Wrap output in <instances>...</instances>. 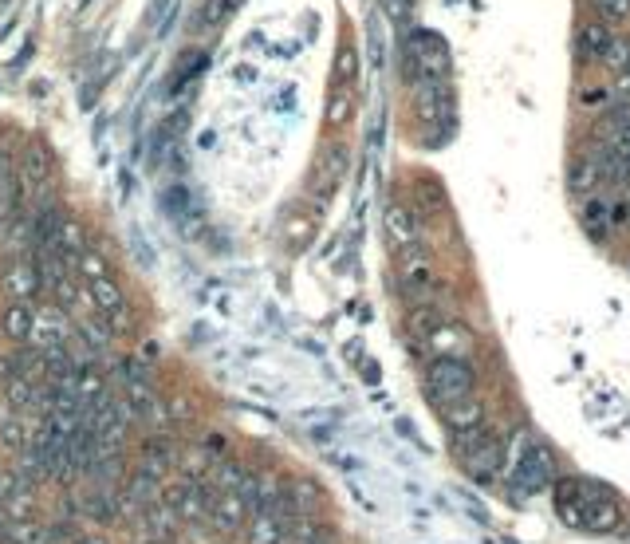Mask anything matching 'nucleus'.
<instances>
[{
    "label": "nucleus",
    "mask_w": 630,
    "mask_h": 544,
    "mask_svg": "<svg viewBox=\"0 0 630 544\" xmlns=\"http://www.w3.org/2000/svg\"><path fill=\"white\" fill-rule=\"evenodd\" d=\"M241 4H245V0H229V8H241Z\"/></svg>",
    "instance_id": "38"
},
{
    "label": "nucleus",
    "mask_w": 630,
    "mask_h": 544,
    "mask_svg": "<svg viewBox=\"0 0 630 544\" xmlns=\"http://www.w3.org/2000/svg\"><path fill=\"white\" fill-rule=\"evenodd\" d=\"M441 418H445L449 434H461V430H469V426H481V422H485V403L473 395V399H465V403H457V407L441 410Z\"/></svg>",
    "instance_id": "18"
},
{
    "label": "nucleus",
    "mask_w": 630,
    "mask_h": 544,
    "mask_svg": "<svg viewBox=\"0 0 630 544\" xmlns=\"http://www.w3.org/2000/svg\"><path fill=\"white\" fill-rule=\"evenodd\" d=\"M115 375L123 379V387H154V371H150L146 359H138V355L115 359Z\"/></svg>",
    "instance_id": "21"
},
{
    "label": "nucleus",
    "mask_w": 630,
    "mask_h": 544,
    "mask_svg": "<svg viewBox=\"0 0 630 544\" xmlns=\"http://www.w3.org/2000/svg\"><path fill=\"white\" fill-rule=\"evenodd\" d=\"M36 501H40V489H32V485H16V493L4 501L8 521H32V517H36Z\"/></svg>",
    "instance_id": "20"
},
{
    "label": "nucleus",
    "mask_w": 630,
    "mask_h": 544,
    "mask_svg": "<svg viewBox=\"0 0 630 544\" xmlns=\"http://www.w3.org/2000/svg\"><path fill=\"white\" fill-rule=\"evenodd\" d=\"M79 521H91L99 529L119 525V489H87L79 497Z\"/></svg>",
    "instance_id": "12"
},
{
    "label": "nucleus",
    "mask_w": 630,
    "mask_h": 544,
    "mask_svg": "<svg viewBox=\"0 0 630 544\" xmlns=\"http://www.w3.org/2000/svg\"><path fill=\"white\" fill-rule=\"evenodd\" d=\"M229 12H233V8H229V0H201V8L193 12L189 28H193V32H209V28H217Z\"/></svg>",
    "instance_id": "22"
},
{
    "label": "nucleus",
    "mask_w": 630,
    "mask_h": 544,
    "mask_svg": "<svg viewBox=\"0 0 630 544\" xmlns=\"http://www.w3.org/2000/svg\"><path fill=\"white\" fill-rule=\"evenodd\" d=\"M75 336V324H71V312H63L60 304H40L36 308V328H32V347H63V343Z\"/></svg>",
    "instance_id": "8"
},
{
    "label": "nucleus",
    "mask_w": 630,
    "mask_h": 544,
    "mask_svg": "<svg viewBox=\"0 0 630 544\" xmlns=\"http://www.w3.org/2000/svg\"><path fill=\"white\" fill-rule=\"evenodd\" d=\"M587 501H591V485L583 481H556V509L567 525H587Z\"/></svg>",
    "instance_id": "13"
},
{
    "label": "nucleus",
    "mask_w": 630,
    "mask_h": 544,
    "mask_svg": "<svg viewBox=\"0 0 630 544\" xmlns=\"http://www.w3.org/2000/svg\"><path fill=\"white\" fill-rule=\"evenodd\" d=\"M4 158H8V150H4V146H0V162H4Z\"/></svg>",
    "instance_id": "39"
},
{
    "label": "nucleus",
    "mask_w": 630,
    "mask_h": 544,
    "mask_svg": "<svg viewBox=\"0 0 630 544\" xmlns=\"http://www.w3.org/2000/svg\"><path fill=\"white\" fill-rule=\"evenodd\" d=\"M71 544H111V541H107V537H99V533H79Z\"/></svg>",
    "instance_id": "35"
},
{
    "label": "nucleus",
    "mask_w": 630,
    "mask_h": 544,
    "mask_svg": "<svg viewBox=\"0 0 630 544\" xmlns=\"http://www.w3.org/2000/svg\"><path fill=\"white\" fill-rule=\"evenodd\" d=\"M595 4L607 20H627L630 16V0H595Z\"/></svg>",
    "instance_id": "31"
},
{
    "label": "nucleus",
    "mask_w": 630,
    "mask_h": 544,
    "mask_svg": "<svg viewBox=\"0 0 630 544\" xmlns=\"http://www.w3.org/2000/svg\"><path fill=\"white\" fill-rule=\"evenodd\" d=\"M355 75H359V48L355 44H339V52H335V83L347 87V83H355Z\"/></svg>",
    "instance_id": "24"
},
{
    "label": "nucleus",
    "mask_w": 630,
    "mask_h": 544,
    "mask_svg": "<svg viewBox=\"0 0 630 544\" xmlns=\"http://www.w3.org/2000/svg\"><path fill=\"white\" fill-rule=\"evenodd\" d=\"M16 485H20V477L12 474V470H0V509H4V501L16 493Z\"/></svg>",
    "instance_id": "33"
},
{
    "label": "nucleus",
    "mask_w": 630,
    "mask_h": 544,
    "mask_svg": "<svg viewBox=\"0 0 630 544\" xmlns=\"http://www.w3.org/2000/svg\"><path fill=\"white\" fill-rule=\"evenodd\" d=\"M75 272L87 280V284H95V280H107L111 276V261L103 257V253H95V249H87L83 257H79V265H75Z\"/></svg>",
    "instance_id": "25"
},
{
    "label": "nucleus",
    "mask_w": 630,
    "mask_h": 544,
    "mask_svg": "<svg viewBox=\"0 0 630 544\" xmlns=\"http://www.w3.org/2000/svg\"><path fill=\"white\" fill-rule=\"evenodd\" d=\"M603 64L615 71V75L627 71L630 68V40H615V36H611V44H607V52H603Z\"/></svg>",
    "instance_id": "28"
},
{
    "label": "nucleus",
    "mask_w": 630,
    "mask_h": 544,
    "mask_svg": "<svg viewBox=\"0 0 630 544\" xmlns=\"http://www.w3.org/2000/svg\"><path fill=\"white\" fill-rule=\"evenodd\" d=\"M457 458H461V466H465V474L469 477H477V481H493L504 466V442L497 438V434H485L477 446H469V450L457 454Z\"/></svg>",
    "instance_id": "10"
},
{
    "label": "nucleus",
    "mask_w": 630,
    "mask_h": 544,
    "mask_svg": "<svg viewBox=\"0 0 630 544\" xmlns=\"http://www.w3.org/2000/svg\"><path fill=\"white\" fill-rule=\"evenodd\" d=\"M4 537H8V513L0 509V541H4Z\"/></svg>",
    "instance_id": "37"
},
{
    "label": "nucleus",
    "mask_w": 630,
    "mask_h": 544,
    "mask_svg": "<svg viewBox=\"0 0 630 544\" xmlns=\"http://www.w3.org/2000/svg\"><path fill=\"white\" fill-rule=\"evenodd\" d=\"M20 213V170L12 158L0 162V221Z\"/></svg>",
    "instance_id": "15"
},
{
    "label": "nucleus",
    "mask_w": 630,
    "mask_h": 544,
    "mask_svg": "<svg viewBox=\"0 0 630 544\" xmlns=\"http://www.w3.org/2000/svg\"><path fill=\"white\" fill-rule=\"evenodd\" d=\"M599 182H603V174H599L595 158H587V162H575V166H571V174H567V186H571L575 194H591Z\"/></svg>",
    "instance_id": "23"
},
{
    "label": "nucleus",
    "mask_w": 630,
    "mask_h": 544,
    "mask_svg": "<svg viewBox=\"0 0 630 544\" xmlns=\"http://www.w3.org/2000/svg\"><path fill=\"white\" fill-rule=\"evenodd\" d=\"M186 123H189V111H186V107H178V111H174V115L162 123V138H166V142H178V135L186 131Z\"/></svg>",
    "instance_id": "30"
},
{
    "label": "nucleus",
    "mask_w": 630,
    "mask_h": 544,
    "mask_svg": "<svg viewBox=\"0 0 630 544\" xmlns=\"http://www.w3.org/2000/svg\"><path fill=\"white\" fill-rule=\"evenodd\" d=\"M473 387H477V375L473 367L461 359V355H438L430 363V375H426V395L438 410H449L465 399H473Z\"/></svg>",
    "instance_id": "1"
},
{
    "label": "nucleus",
    "mask_w": 630,
    "mask_h": 544,
    "mask_svg": "<svg viewBox=\"0 0 630 544\" xmlns=\"http://www.w3.org/2000/svg\"><path fill=\"white\" fill-rule=\"evenodd\" d=\"M36 245V217L32 213H16L8 221H0V257L4 261H16V257H28Z\"/></svg>",
    "instance_id": "11"
},
{
    "label": "nucleus",
    "mask_w": 630,
    "mask_h": 544,
    "mask_svg": "<svg viewBox=\"0 0 630 544\" xmlns=\"http://www.w3.org/2000/svg\"><path fill=\"white\" fill-rule=\"evenodd\" d=\"M615 103H619V107H630V71H619V75H615Z\"/></svg>",
    "instance_id": "32"
},
{
    "label": "nucleus",
    "mask_w": 630,
    "mask_h": 544,
    "mask_svg": "<svg viewBox=\"0 0 630 544\" xmlns=\"http://www.w3.org/2000/svg\"><path fill=\"white\" fill-rule=\"evenodd\" d=\"M79 340L87 343L95 355H103V351H111V347H115V328H111V320H107L103 312H95L91 320H83V324H79Z\"/></svg>",
    "instance_id": "17"
},
{
    "label": "nucleus",
    "mask_w": 630,
    "mask_h": 544,
    "mask_svg": "<svg viewBox=\"0 0 630 544\" xmlns=\"http://www.w3.org/2000/svg\"><path fill=\"white\" fill-rule=\"evenodd\" d=\"M162 202L170 205V213H182V209H186V190H182V186H174L170 194H162Z\"/></svg>",
    "instance_id": "34"
},
{
    "label": "nucleus",
    "mask_w": 630,
    "mask_h": 544,
    "mask_svg": "<svg viewBox=\"0 0 630 544\" xmlns=\"http://www.w3.org/2000/svg\"><path fill=\"white\" fill-rule=\"evenodd\" d=\"M16 170H20V190H24V194L44 198V194L56 190V158H52V150H48L40 138H32V142L24 146Z\"/></svg>",
    "instance_id": "2"
},
{
    "label": "nucleus",
    "mask_w": 630,
    "mask_h": 544,
    "mask_svg": "<svg viewBox=\"0 0 630 544\" xmlns=\"http://www.w3.org/2000/svg\"><path fill=\"white\" fill-rule=\"evenodd\" d=\"M382 229H386V241L394 245V253H398V257H410V253H418V249H422L418 225H414L410 209H406L402 202L386 205V213H382Z\"/></svg>",
    "instance_id": "9"
},
{
    "label": "nucleus",
    "mask_w": 630,
    "mask_h": 544,
    "mask_svg": "<svg viewBox=\"0 0 630 544\" xmlns=\"http://www.w3.org/2000/svg\"><path fill=\"white\" fill-rule=\"evenodd\" d=\"M178 454H182V446H178L174 430H158V434H146V438H142V446H138V462H134V466H142L146 474H154L166 481V477L178 470Z\"/></svg>",
    "instance_id": "4"
},
{
    "label": "nucleus",
    "mask_w": 630,
    "mask_h": 544,
    "mask_svg": "<svg viewBox=\"0 0 630 544\" xmlns=\"http://www.w3.org/2000/svg\"><path fill=\"white\" fill-rule=\"evenodd\" d=\"M347 119H351V95L339 87V91L331 95V103H327V123H331V127H343Z\"/></svg>",
    "instance_id": "29"
},
{
    "label": "nucleus",
    "mask_w": 630,
    "mask_h": 544,
    "mask_svg": "<svg viewBox=\"0 0 630 544\" xmlns=\"http://www.w3.org/2000/svg\"><path fill=\"white\" fill-rule=\"evenodd\" d=\"M386 8H390L394 16H406V12H410V0H386Z\"/></svg>",
    "instance_id": "36"
},
{
    "label": "nucleus",
    "mask_w": 630,
    "mask_h": 544,
    "mask_svg": "<svg viewBox=\"0 0 630 544\" xmlns=\"http://www.w3.org/2000/svg\"><path fill=\"white\" fill-rule=\"evenodd\" d=\"M607 44H611V32L603 24H583L579 28V60H603Z\"/></svg>",
    "instance_id": "19"
},
{
    "label": "nucleus",
    "mask_w": 630,
    "mask_h": 544,
    "mask_svg": "<svg viewBox=\"0 0 630 544\" xmlns=\"http://www.w3.org/2000/svg\"><path fill=\"white\" fill-rule=\"evenodd\" d=\"M87 296H91V308H95V312H103V316H115L119 308H126V296H123V288L115 284V276L87 284Z\"/></svg>",
    "instance_id": "16"
},
{
    "label": "nucleus",
    "mask_w": 630,
    "mask_h": 544,
    "mask_svg": "<svg viewBox=\"0 0 630 544\" xmlns=\"http://www.w3.org/2000/svg\"><path fill=\"white\" fill-rule=\"evenodd\" d=\"M512 485H516V497H532V493H540L544 485H552V450L532 442V446L516 458Z\"/></svg>",
    "instance_id": "5"
},
{
    "label": "nucleus",
    "mask_w": 630,
    "mask_h": 544,
    "mask_svg": "<svg viewBox=\"0 0 630 544\" xmlns=\"http://www.w3.org/2000/svg\"><path fill=\"white\" fill-rule=\"evenodd\" d=\"M0 288H4V296L20 300V304H32L36 296H44V280H40L36 261H32V257L4 261V272H0Z\"/></svg>",
    "instance_id": "7"
},
{
    "label": "nucleus",
    "mask_w": 630,
    "mask_h": 544,
    "mask_svg": "<svg viewBox=\"0 0 630 544\" xmlns=\"http://www.w3.org/2000/svg\"><path fill=\"white\" fill-rule=\"evenodd\" d=\"M607 217H611V209H607V202L591 194V198H587V205H583V225H587V233L603 237V233H607Z\"/></svg>",
    "instance_id": "26"
},
{
    "label": "nucleus",
    "mask_w": 630,
    "mask_h": 544,
    "mask_svg": "<svg viewBox=\"0 0 630 544\" xmlns=\"http://www.w3.org/2000/svg\"><path fill=\"white\" fill-rule=\"evenodd\" d=\"M32 328H36V308L20 304V300H8L4 312H0V332L16 347H24V343H32Z\"/></svg>",
    "instance_id": "14"
},
{
    "label": "nucleus",
    "mask_w": 630,
    "mask_h": 544,
    "mask_svg": "<svg viewBox=\"0 0 630 544\" xmlns=\"http://www.w3.org/2000/svg\"><path fill=\"white\" fill-rule=\"evenodd\" d=\"M414 111L422 123H438V127H453V87L449 79H418L414 83Z\"/></svg>",
    "instance_id": "3"
},
{
    "label": "nucleus",
    "mask_w": 630,
    "mask_h": 544,
    "mask_svg": "<svg viewBox=\"0 0 630 544\" xmlns=\"http://www.w3.org/2000/svg\"><path fill=\"white\" fill-rule=\"evenodd\" d=\"M249 517L252 513H249V505H245V497H241L237 489H225V493L213 497L205 525H209L217 537H237V533L249 525Z\"/></svg>",
    "instance_id": "6"
},
{
    "label": "nucleus",
    "mask_w": 630,
    "mask_h": 544,
    "mask_svg": "<svg viewBox=\"0 0 630 544\" xmlns=\"http://www.w3.org/2000/svg\"><path fill=\"white\" fill-rule=\"evenodd\" d=\"M205 68V52H186L178 64H174V79H170V91H178L182 83H189L197 71Z\"/></svg>",
    "instance_id": "27"
}]
</instances>
